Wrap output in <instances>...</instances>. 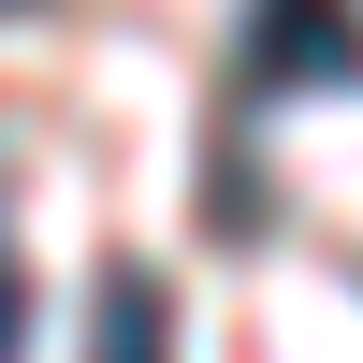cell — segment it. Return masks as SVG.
<instances>
[{"instance_id":"4","label":"cell","mask_w":363,"mask_h":363,"mask_svg":"<svg viewBox=\"0 0 363 363\" xmlns=\"http://www.w3.org/2000/svg\"><path fill=\"white\" fill-rule=\"evenodd\" d=\"M0 15H44V0H0Z\"/></svg>"},{"instance_id":"3","label":"cell","mask_w":363,"mask_h":363,"mask_svg":"<svg viewBox=\"0 0 363 363\" xmlns=\"http://www.w3.org/2000/svg\"><path fill=\"white\" fill-rule=\"evenodd\" d=\"M15 349H29V262L0 247V363H15Z\"/></svg>"},{"instance_id":"1","label":"cell","mask_w":363,"mask_h":363,"mask_svg":"<svg viewBox=\"0 0 363 363\" xmlns=\"http://www.w3.org/2000/svg\"><path fill=\"white\" fill-rule=\"evenodd\" d=\"M233 73L277 87V102H306V87H363V0H247Z\"/></svg>"},{"instance_id":"2","label":"cell","mask_w":363,"mask_h":363,"mask_svg":"<svg viewBox=\"0 0 363 363\" xmlns=\"http://www.w3.org/2000/svg\"><path fill=\"white\" fill-rule=\"evenodd\" d=\"M87 363H174V291L145 262H102V306H87Z\"/></svg>"}]
</instances>
